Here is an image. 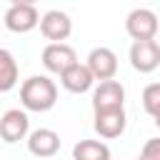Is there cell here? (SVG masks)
I'll use <instances>...</instances> for the list:
<instances>
[{"instance_id":"13","label":"cell","mask_w":160,"mask_h":160,"mask_svg":"<svg viewBox=\"0 0 160 160\" xmlns=\"http://www.w3.org/2000/svg\"><path fill=\"white\" fill-rule=\"evenodd\" d=\"M20 80V68L8 48H0V92H10Z\"/></svg>"},{"instance_id":"16","label":"cell","mask_w":160,"mask_h":160,"mask_svg":"<svg viewBox=\"0 0 160 160\" xmlns=\"http://www.w3.org/2000/svg\"><path fill=\"white\" fill-rule=\"evenodd\" d=\"M138 158L140 160H160V138H150L142 145V150H140Z\"/></svg>"},{"instance_id":"12","label":"cell","mask_w":160,"mask_h":160,"mask_svg":"<svg viewBox=\"0 0 160 160\" xmlns=\"http://www.w3.org/2000/svg\"><path fill=\"white\" fill-rule=\"evenodd\" d=\"M60 85H62L68 92H72V95H82V92L92 90V85H95V78L90 75L88 65L72 62L70 68H65V70L60 72Z\"/></svg>"},{"instance_id":"8","label":"cell","mask_w":160,"mask_h":160,"mask_svg":"<svg viewBox=\"0 0 160 160\" xmlns=\"http://www.w3.org/2000/svg\"><path fill=\"white\" fill-rule=\"evenodd\" d=\"M25 142H28L30 155H35V158H40V160H50V158L58 155L62 140H60V135H58L52 128H38V130L28 132Z\"/></svg>"},{"instance_id":"6","label":"cell","mask_w":160,"mask_h":160,"mask_svg":"<svg viewBox=\"0 0 160 160\" xmlns=\"http://www.w3.org/2000/svg\"><path fill=\"white\" fill-rule=\"evenodd\" d=\"M110 108H125V88L120 80H98L92 90V112L98 110H110Z\"/></svg>"},{"instance_id":"3","label":"cell","mask_w":160,"mask_h":160,"mask_svg":"<svg viewBox=\"0 0 160 160\" xmlns=\"http://www.w3.org/2000/svg\"><path fill=\"white\" fill-rule=\"evenodd\" d=\"M130 65H132V70H138L142 75L158 70V65H160V45H158V40L155 38L132 40V45H130Z\"/></svg>"},{"instance_id":"14","label":"cell","mask_w":160,"mask_h":160,"mask_svg":"<svg viewBox=\"0 0 160 160\" xmlns=\"http://www.w3.org/2000/svg\"><path fill=\"white\" fill-rule=\"evenodd\" d=\"M72 160H110V148L102 140H80L72 145Z\"/></svg>"},{"instance_id":"1","label":"cell","mask_w":160,"mask_h":160,"mask_svg":"<svg viewBox=\"0 0 160 160\" xmlns=\"http://www.w3.org/2000/svg\"><path fill=\"white\" fill-rule=\"evenodd\" d=\"M20 102L30 112H48L58 102V85L48 75H30L20 85Z\"/></svg>"},{"instance_id":"10","label":"cell","mask_w":160,"mask_h":160,"mask_svg":"<svg viewBox=\"0 0 160 160\" xmlns=\"http://www.w3.org/2000/svg\"><path fill=\"white\" fill-rule=\"evenodd\" d=\"M85 65H88V70H90V75H92L95 80H110V78H115V72H118V55H115L110 48L100 45V48H92V50L88 52Z\"/></svg>"},{"instance_id":"2","label":"cell","mask_w":160,"mask_h":160,"mask_svg":"<svg viewBox=\"0 0 160 160\" xmlns=\"http://www.w3.org/2000/svg\"><path fill=\"white\" fill-rule=\"evenodd\" d=\"M125 32L132 40H150L158 35V15L150 8H135L125 18Z\"/></svg>"},{"instance_id":"11","label":"cell","mask_w":160,"mask_h":160,"mask_svg":"<svg viewBox=\"0 0 160 160\" xmlns=\"http://www.w3.org/2000/svg\"><path fill=\"white\" fill-rule=\"evenodd\" d=\"M38 20H40V15H38L35 5H10L5 10V18H2L5 28L10 32H18V35H25V32L35 30Z\"/></svg>"},{"instance_id":"7","label":"cell","mask_w":160,"mask_h":160,"mask_svg":"<svg viewBox=\"0 0 160 160\" xmlns=\"http://www.w3.org/2000/svg\"><path fill=\"white\" fill-rule=\"evenodd\" d=\"M38 25H40L42 38L50 40V42H62V40H68L70 32H72V20H70V15L62 12V10H48L45 15H40Z\"/></svg>"},{"instance_id":"17","label":"cell","mask_w":160,"mask_h":160,"mask_svg":"<svg viewBox=\"0 0 160 160\" xmlns=\"http://www.w3.org/2000/svg\"><path fill=\"white\" fill-rule=\"evenodd\" d=\"M38 0H10V5H35Z\"/></svg>"},{"instance_id":"9","label":"cell","mask_w":160,"mask_h":160,"mask_svg":"<svg viewBox=\"0 0 160 160\" xmlns=\"http://www.w3.org/2000/svg\"><path fill=\"white\" fill-rule=\"evenodd\" d=\"M40 60H42V68H45L48 72L60 75L65 68H70L72 62H78V52H75L68 42H48V45L42 48Z\"/></svg>"},{"instance_id":"15","label":"cell","mask_w":160,"mask_h":160,"mask_svg":"<svg viewBox=\"0 0 160 160\" xmlns=\"http://www.w3.org/2000/svg\"><path fill=\"white\" fill-rule=\"evenodd\" d=\"M142 108H145V112L155 122H160V82L145 85V90H142Z\"/></svg>"},{"instance_id":"4","label":"cell","mask_w":160,"mask_h":160,"mask_svg":"<svg viewBox=\"0 0 160 160\" xmlns=\"http://www.w3.org/2000/svg\"><path fill=\"white\" fill-rule=\"evenodd\" d=\"M92 128L102 140H115L125 132L128 128V115L125 108H110V110H98L92 112Z\"/></svg>"},{"instance_id":"18","label":"cell","mask_w":160,"mask_h":160,"mask_svg":"<svg viewBox=\"0 0 160 160\" xmlns=\"http://www.w3.org/2000/svg\"><path fill=\"white\" fill-rule=\"evenodd\" d=\"M135 160H140V158H135Z\"/></svg>"},{"instance_id":"5","label":"cell","mask_w":160,"mask_h":160,"mask_svg":"<svg viewBox=\"0 0 160 160\" xmlns=\"http://www.w3.org/2000/svg\"><path fill=\"white\" fill-rule=\"evenodd\" d=\"M28 132H30V118H28V110L12 108V110H5V112L0 115V138H2L8 145L25 140Z\"/></svg>"}]
</instances>
